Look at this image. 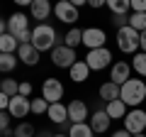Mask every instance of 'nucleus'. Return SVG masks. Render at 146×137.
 Segmentation results:
<instances>
[{
  "mask_svg": "<svg viewBox=\"0 0 146 137\" xmlns=\"http://www.w3.org/2000/svg\"><path fill=\"white\" fill-rule=\"evenodd\" d=\"M58 42V34L56 30H54L51 25H46V22H39V25L32 30V47L36 49V52L42 54V52H51Z\"/></svg>",
  "mask_w": 146,
  "mask_h": 137,
  "instance_id": "obj_1",
  "label": "nucleus"
},
{
  "mask_svg": "<svg viewBox=\"0 0 146 137\" xmlns=\"http://www.w3.org/2000/svg\"><path fill=\"white\" fill-rule=\"evenodd\" d=\"M119 98L127 108H139L146 100V83L141 79H129L127 83H122Z\"/></svg>",
  "mask_w": 146,
  "mask_h": 137,
  "instance_id": "obj_2",
  "label": "nucleus"
},
{
  "mask_svg": "<svg viewBox=\"0 0 146 137\" xmlns=\"http://www.w3.org/2000/svg\"><path fill=\"white\" fill-rule=\"evenodd\" d=\"M117 47H119V52L124 54H136L139 52V32L134 30V27H122V30H117Z\"/></svg>",
  "mask_w": 146,
  "mask_h": 137,
  "instance_id": "obj_3",
  "label": "nucleus"
},
{
  "mask_svg": "<svg viewBox=\"0 0 146 137\" xmlns=\"http://www.w3.org/2000/svg\"><path fill=\"white\" fill-rule=\"evenodd\" d=\"M78 61V56H76V49L66 47V44H56V47L51 49V64L58 68H71L73 64Z\"/></svg>",
  "mask_w": 146,
  "mask_h": 137,
  "instance_id": "obj_4",
  "label": "nucleus"
},
{
  "mask_svg": "<svg viewBox=\"0 0 146 137\" xmlns=\"http://www.w3.org/2000/svg\"><path fill=\"white\" fill-rule=\"evenodd\" d=\"M85 64L90 66V71H102V68L112 66V52H110L107 47L90 49L88 56H85Z\"/></svg>",
  "mask_w": 146,
  "mask_h": 137,
  "instance_id": "obj_5",
  "label": "nucleus"
},
{
  "mask_svg": "<svg viewBox=\"0 0 146 137\" xmlns=\"http://www.w3.org/2000/svg\"><path fill=\"white\" fill-rule=\"evenodd\" d=\"M124 130L131 132V135H141L146 130V113L141 108H134L124 115Z\"/></svg>",
  "mask_w": 146,
  "mask_h": 137,
  "instance_id": "obj_6",
  "label": "nucleus"
},
{
  "mask_svg": "<svg viewBox=\"0 0 146 137\" xmlns=\"http://www.w3.org/2000/svg\"><path fill=\"white\" fill-rule=\"evenodd\" d=\"M42 98L46 100L49 105H51V103H61V98H63V83L58 79H44V83H42Z\"/></svg>",
  "mask_w": 146,
  "mask_h": 137,
  "instance_id": "obj_7",
  "label": "nucleus"
},
{
  "mask_svg": "<svg viewBox=\"0 0 146 137\" xmlns=\"http://www.w3.org/2000/svg\"><path fill=\"white\" fill-rule=\"evenodd\" d=\"M54 15H56V20L66 22V25H73V22L78 20V7L73 5V3H68V0H58L56 5H54Z\"/></svg>",
  "mask_w": 146,
  "mask_h": 137,
  "instance_id": "obj_8",
  "label": "nucleus"
},
{
  "mask_svg": "<svg viewBox=\"0 0 146 137\" xmlns=\"http://www.w3.org/2000/svg\"><path fill=\"white\" fill-rule=\"evenodd\" d=\"M105 39H107V34L100 27H85L83 30V47H88V52L105 47Z\"/></svg>",
  "mask_w": 146,
  "mask_h": 137,
  "instance_id": "obj_9",
  "label": "nucleus"
},
{
  "mask_svg": "<svg viewBox=\"0 0 146 137\" xmlns=\"http://www.w3.org/2000/svg\"><path fill=\"white\" fill-rule=\"evenodd\" d=\"M7 113H10L12 118H25L27 113H32V100L25 98V95H12L10 98V105H7Z\"/></svg>",
  "mask_w": 146,
  "mask_h": 137,
  "instance_id": "obj_10",
  "label": "nucleus"
},
{
  "mask_svg": "<svg viewBox=\"0 0 146 137\" xmlns=\"http://www.w3.org/2000/svg\"><path fill=\"white\" fill-rule=\"evenodd\" d=\"M7 32H10L12 37H20L22 32H29V20H27L25 12H15V15L7 17Z\"/></svg>",
  "mask_w": 146,
  "mask_h": 137,
  "instance_id": "obj_11",
  "label": "nucleus"
},
{
  "mask_svg": "<svg viewBox=\"0 0 146 137\" xmlns=\"http://www.w3.org/2000/svg\"><path fill=\"white\" fill-rule=\"evenodd\" d=\"M68 122H88V118H90V113H88V105H85L83 100H71L68 103Z\"/></svg>",
  "mask_w": 146,
  "mask_h": 137,
  "instance_id": "obj_12",
  "label": "nucleus"
},
{
  "mask_svg": "<svg viewBox=\"0 0 146 137\" xmlns=\"http://www.w3.org/2000/svg\"><path fill=\"white\" fill-rule=\"evenodd\" d=\"M88 122H90V127H93V132L95 135H102V132H107L110 130V122H112V118L107 115V110H95L93 115L88 118Z\"/></svg>",
  "mask_w": 146,
  "mask_h": 137,
  "instance_id": "obj_13",
  "label": "nucleus"
},
{
  "mask_svg": "<svg viewBox=\"0 0 146 137\" xmlns=\"http://www.w3.org/2000/svg\"><path fill=\"white\" fill-rule=\"evenodd\" d=\"M131 64H127V61H115L112 64V68H110V81H115L117 86H122V83H127V81L131 79Z\"/></svg>",
  "mask_w": 146,
  "mask_h": 137,
  "instance_id": "obj_14",
  "label": "nucleus"
},
{
  "mask_svg": "<svg viewBox=\"0 0 146 137\" xmlns=\"http://www.w3.org/2000/svg\"><path fill=\"white\" fill-rule=\"evenodd\" d=\"M46 115H49V120H51L54 125H61V127L71 125V122H68V108L63 105V103H51L49 110H46Z\"/></svg>",
  "mask_w": 146,
  "mask_h": 137,
  "instance_id": "obj_15",
  "label": "nucleus"
},
{
  "mask_svg": "<svg viewBox=\"0 0 146 137\" xmlns=\"http://www.w3.org/2000/svg\"><path fill=\"white\" fill-rule=\"evenodd\" d=\"M17 59H20L22 64H27V66H36V64H39V52L32 47V42L20 44V47H17Z\"/></svg>",
  "mask_w": 146,
  "mask_h": 137,
  "instance_id": "obj_16",
  "label": "nucleus"
},
{
  "mask_svg": "<svg viewBox=\"0 0 146 137\" xmlns=\"http://www.w3.org/2000/svg\"><path fill=\"white\" fill-rule=\"evenodd\" d=\"M54 12V7H51V3L49 0H34L29 5V15H32V20H46L49 15Z\"/></svg>",
  "mask_w": 146,
  "mask_h": 137,
  "instance_id": "obj_17",
  "label": "nucleus"
},
{
  "mask_svg": "<svg viewBox=\"0 0 146 137\" xmlns=\"http://www.w3.org/2000/svg\"><path fill=\"white\" fill-rule=\"evenodd\" d=\"M68 74H71V79L76 81V83H83V81H88V76H90V66L85 64V59H83V61L78 59V61L68 68Z\"/></svg>",
  "mask_w": 146,
  "mask_h": 137,
  "instance_id": "obj_18",
  "label": "nucleus"
},
{
  "mask_svg": "<svg viewBox=\"0 0 146 137\" xmlns=\"http://www.w3.org/2000/svg\"><path fill=\"white\" fill-rule=\"evenodd\" d=\"M105 110H107V115L112 118V120H124V115H127V105L122 103V98L110 100L107 105H105Z\"/></svg>",
  "mask_w": 146,
  "mask_h": 137,
  "instance_id": "obj_19",
  "label": "nucleus"
},
{
  "mask_svg": "<svg viewBox=\"0 0 146 137\" xmlns=\"http://www.w3.org/2000/svg\"><path fill=\"white\" fill-rule=\"evenodd\" d=\"M119 91H122V86H117L115 81H107V83L100 86V98H102L105 103H110V100H117V98H119Z\"/></svg>",
  "mask_w": 146,
  "mask_h": 137,
  "instance_id": "obj_20",
  "label": "nucleus"
},
{
  "mask_svg": "<svg viewBox=\"0 0 146 137\" xmlns=\"http://www.w3.org/2000/svg\"><path fill=\"white\" fill-rule=\"evenodd\" d=\"M68 137H95L90 122H71L68 125Z\"/></svg>",
  "mask_w": 146,
  "mask_h": 137,
  "instance_id": "obj_21",
  "label": "nucleus"
},
{
  "mask_svg": "<svg viewBox=\"0 0 146 137\" xmlns=\"http://www.w3.org/2000/svg\"><path fill=\"white\" fill-rule=\"evenodd\" d=\"M17 47H20V42L12 37L10 32L0 34V52H3V54H17Z\"/></svg>",
  "mask_w": 146,
  "mask_h": 137,
  "instance_id": "obj_22",
  "label": "nucleus"
},
{
  "mask_svg": "<svg viewBox=\"0 0 146 137\" xmlns=\"http://www.w3.org/2000/svg\"><path fill=\"white\" fill-rule=\"evenodd\" d=\"M63 44L71 49H76L78 44H83V30H78V27H71V30L66 32V37H63Z\"/></svg>",
  "mask_w": 146,
  "mask_h": 137,
  "instance_id": "obj_23",
  "label": "nucleus"
},
{
  "mask_svg": "<svg viewBox=\"0 0 146 137\" xmlns=\"http://www.w3.org/2000/svg\"><path fill=\"white\" fill-rule=\"evenodd\" d=\"M17 54H3L0 52V74H10V71H15L17 66Z\"/></svg>",
  "mask_w": 146,
  "mask_h": 137,
  "instance_id": "obj_24",
  "label": "nucleus"
},
{
  "mask_svg": "<svg viewBox=\"0 0 146 137\" xmlns=\"http://www.w3.org/2000/svg\"><path fill=\"white\" fill-rule=\"evenodd\" d=\"M107 7L112 15H127L131 10V0H107Z\"/></svg>",
  "mask_w": 146,
  "mask_h": 137,
  "instance_id": "obj_25",
  "label": "nucleus"
},
{
  "mask_svg": "<svg viewBox=\"0 0 146 137\" xmlns=\"http://www.w3.org/2000/svg\"><path fill=\"white\" fill-rule=\"evenodd\" d=\"M131 68H134L139 76H146V52H136L131 59Z\"/></svg>",
  "mask_w": 146,
  "mask_h": 137,
  "instance_id": "obj_26",
  "label": "nucleus"
},
{
  "mask_svg": "<svg viewBox=\"0 0 146 137\" xmlns=\"http://www.w3.org/2000/svg\"><path fill=\"white\" fill-rule=\"evenodd\" d=\"M129 27H134L136 32H144L146 30V12H134L129 17Z\"/></svg>",
  "mask_w": 146,
  "mask_h": 137,
  "instance_id": "obj_27",
  "label": "nucleus"
},
{
  "mask_svg": "<svg viewBox=\"0 0 146 137\" xmlns=\"http://www.w3.org/2000/svg\"><path fill=\"white\" fill-rule=\"evenodd\" d=\"M0 91L12 98V95L20 93V83H17V81H12V79H3V88H0Z\"/></svg>",
  "mask_w": 146,
  "mask_h": 137,
  "instance_id": "obj_28",
  "label": "nucleus"
},
{
  "mask_svg": "<svg viewBox=\"0 0 146 137\" xmlns=\"http://www.w3.org/2000/svg\"><path fill=\"white\" fill-rule=\"evenodd\" d=\"M15 137H34V125L32 122H20L15 127Z\"/></svg>",
  "mask_w": 146,
  "mask_h": 137,
  "instance_id": "obj_29",
  "label": "nucleus"
},
{
  "mask_svg": "<svg viewBox=\"0 0 146 137\" xmlns=\"http://www.w3.org/2000/svg\"><path fill=\"white\" fill-rule=\"evenodd\" d=\"M49 110V103L44 98H34L32 100V113H36V115H44V113Z\"/></svg>",
  "mask_w": 146,
  "mask_h": 137,
  "instance_id": "obj_30",
  "label": "nucleus"
},
{
  "mask_svg": "<svg viewBox=\"0 0 146 137\" xmlns=\"http://www.w3.org/2000/svg\"><path fill=\"white\" fill-rule=\"evenodd\" d=\"M110 22H112L117 30H122V27L129 25V17H127V15H112V20H110Z\"/></svg>",
  "mask_w": 146,
  "mask_h": 137,
  "instance_id": "obj_31",
  "label": "nucleus"
},
{
  "mask_svg": "<svg viewBox=\"0 0 146 137\" xmlns=\"http://www.w3.org/2000/svg\"><path fill=\"white\" fill-rule=\"evenodd\" d=\"M10 113H7V110H0V130H3V132H5V130H10Z\"/></svg>",
  "mask_w": 146,
  "mask_h": 137,
  "instance_id": "obj_32",
  "label": "nucleus"
},
{
  "mask_svg": "<svg viewBox=\"0 0 146 137\" xmlns=\"http://www.w3.org/2000/svg\"><path fill=\"white\" fill-rule=\"evenodd\" d=\"M20 95H25V98L32 95V83H29V81H22V83H20Z\"/></svg>",
  "mask_w": 146,
  "mask_h": 137,
  "instance_id": "obj_33",
  "label": "nucleus"
},
{
  "mask_svg": "<svg viewBox=\"0 0 146 137\" xmlns=\"http://www.w3.org/2000/svg\"><path fill=\"white\" fill-rule=\"evenodd\" d=\"M131 10L134 12H146V0H131Z\"/></svg>",
  "mask_w": 146,
  "mask_h": 137,
  "instance_id": "obj_34",
  "label": "nucleus"
},
{
  "mask_svg": "<svg viewBox=\"0 0 146 137\" xmlns=\"http://www.w3.org/2000/svg\"><path fill=\"white\" fill-rule=\"evenodd\" d=\"M7 105H10V95H5L0 91V110H7Z\"/></svg>",
  "mask_w": 146,
  "mask_h": 137,
  "instance_id": "obj_35",
  "label": "nucleus"
},
{
  "mask_svg": "<svg viewBox=\"0 0 146 137\" xmlns=\"http://www.w3.org/2000/svg\"><path fill=\"white\" fill-rule=\"evenodd\" d=\"M88 5H90V7H95V10H100L102 5H107V0H88Z\"/></svg>",
  "mask_w": 146,
  "mask_h": 137,
  "instance_id": "obj_36",
  "label": "nucleus"
},
{
  "mask_svg": "<svg viewBox=\"0 0 146 137\" xmlns=\"http://www.w3.org/2000/svg\"><path fill=\"white\" fill-rule=\"evenodd\" d=\"M139 49H141V52H146V30L139 32Z\"/></svg>",
  "mask_w": 146,
  "mask_h": 137,
  "instance_id": "obj_37",
  "label": "nucleus"
},
{
  "mask_svg": "<svg viewBox=\"0 0 146 137\" xmlns=\"http://www.w3.org/2000/svg\"><path fill=\"white\" fill-rule=\"evenodd\" d=\"M112 137H131V132H127L124 127H122V130H115V132H112Z\"/></svg>",
  "mask_w": 146,
  "mask_h": 137,
  "instance_id": "obj_38",
  "label": "nucleus"
},
{
  "mask_svg": "<svg viewBox=\"0 0 146 137\" xmlns=\"http://www.w3.org/2000/svg\"><path fill=\"white\" fill-rule=\"evenodd\" d=\"M7 32V20H0V34H5Z\"/></svg>",
  "mask_w": 146,
  "mask_h": 137,
  "instance_id": "obj_39",
  "label": "nucleus"
},
{
  "mask_svg": "<svg viewBox=\"0 0 146 137\" xmlns=\"http://www.w3.org/2000/svg\"><path fill=\"white\" fill-rule=\"evenodd\" d=\"M12 3H17V5H22V7H25V5H32L34 0H12Z\"/></svg>",
  "mask_w": 146,
  "mask_h": 137,
  "instance_id": "obj_40",
  "label": "nucleus"
},
{
  "mask_svg": "<svg viewBox=\"0 0 146 137\" xmlns=\"http://www.w3.org/2000/svg\"><path fill=\"white\" fill-rule=\"evenodd\" d=\"M68 3H73V5H76V7H80V5H85L88 0H68Z\"/></svg>",
  "mask_w": 146,
  "mask_h": 137,
  "instance_id": "obj_41",
  "label": "nucleus"
},
{
  "mask_svg": "<svg viewBox=\"0 0 146 137\" xmlns=\"http://www.w3.org/2000/svg\"><path fill=\"white\" fill-rule=\"evenodd\" d=\"M131 137H146V135H144V132H141V135H131Z\"/></svg>",
  "mask_w": 146,
  "mask_h": 137,
  "instance_id": "obj_42",
  "label": "nucleus"
},
{
  "mask_svg": "<svg viewBox=\"0 0 146 137\" xmlns=\"http://www.w3.org/2000/svg\"><path fill=\"white\" fill-rule=\"evenodd\" d=\"M54 137H68V135H54Z\"/></svg>",
  "mask_w": 146,
  "mask_h": 137,
  "instance_id": "obj_43",
  "label": "nucleus"
},
{
  "mask_svg": "<svg viewBox=\"0 0 146 137\" xmlns=\"http://www.w3.org/2000/svg\"><path fill=\"white\" fill-rule=\"evenodd\" d=\"M0 88H3V79H0Z\"/></svg>",
  "mask_w": 146,
  "mask_h": 137,
  "instance_id": "obj_44",
  "label": "nucleus"
},
{
  "mask_svg": "<svg viewBox=\"0 0 146 137\" xmlns=\"http://www.w3.org/2000/svg\"><path fill=\"white\" fill-rule=\"evenodd\" d=\"M0 137H3V130H0Z\"/></svg>",
  "mask_w": 146,
  "mask_h": 137,
  "instance_id": "obj_45",
  "label": "nucleus"
},
{
  "mask_svg": "<svg viewBox=\"0 0 146 137\" xmlns=\"http://www.w3.org/2000/svg\"><path fill=\"white\" fill-rule=\"evenodd\" d=\"M56 3H58V0H56Z\"/></svg>",
  "mask_w": 146,
  "mask_h": 137,
  "instance_id": "obj_46",
  "label": "nucleus"
}]
</instances>
